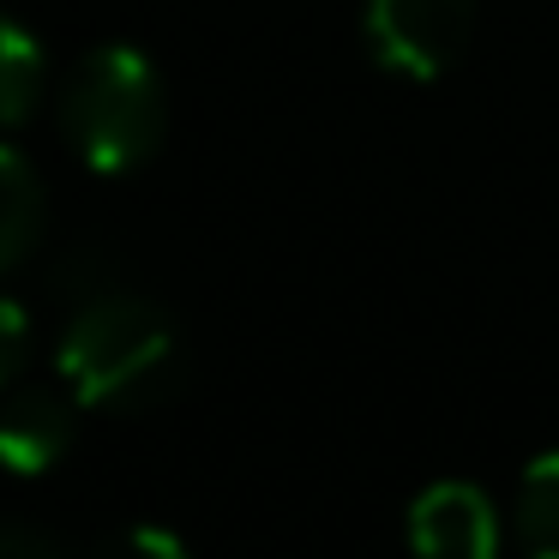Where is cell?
<instances>
[{"mask_svg":"<svg viewBox=\"0 0 559 559\" xmlns=\"http://www.w3.org/2000/svg\"><path fill=\"white\" fill-rule=\"evenodd\" d=\"M55 367L79 409H145L181 385V331L157 301L109 289L67 319Z\"/></svg>","mask_w":559,"mask_h":559,"instance_id":"1","label":"cell"},{"mask_svg":"<svg viewBox=\"0 0 559 559\" xmlns=\"http://www.w3.org/2000/svg\"><path fill=\"white\" fill-rule=\"evenodd\" d=\"M61 127L97 175H127L163 145V79L127 43L85 55L61 97Z\"/></svg>","mask_w":559,"mask_h":559,"instance_id":"2","label":"cell"},{"mask_svg":"<svg viewBox=\"0 0 559 559\" xmlns=\"http://www.w3.org/2000/svg\"><path fill=\"white\" fill-rule=\"evenodd\" d=\"M475 0H367V43L403 79H439L469 43Z\"/></svg>","mask_w":559,"mask_h":559,"instance_id":"3","label":"cell"},{"mask_svg":"<svg viewBox=\"0 0 559 559\" xmlns=\"http://www.w3.org/2000/svg\"><path fill=\"white\" fill-rule=\"evenodd\" d=\"M409 547L421 559H499V511L475 481H433L409 506Z\"/></svg>","mask_w":559,"mask_h":559,"instance_id":"4","label":"cell"},{"mask_svg":"<svg viewBox=\"0 0 559 559\" xmlns=\"http://www.w3.org/2000/svg\"><path fill=\"white\" fill-rule=\"evenodd\" d=\"M73 445V391L31 385L0 403V469L13 475H43L67 457Z\"/></svg>","mask_w":559,"mask_h":559,"instance_id":"5","label":"cell"},{"mask_svg":"<svg viewBox=\"0 0 559 559\" xmlns=\"http://www.w3.org/2000/svg\"><path fill=\"white\" fill-rule=\"evenodd\" d=\"M511 535L523 559H559V451L523 463L511 499Z\"/></svg>","mask_w":559,"mask_h":559,"instance_id":"6","label":"cell"},{"mask_svg":"<svg viewBox=\"0 0 559 559\" xmlns=\"http://www.w3.org/2000/svg\"><path fill=\"white\" fill-rule=\"evenodd\" d=\"M37 235H43V181L13 145H0V271H13L37 247Z\"/></svg>","mask_w":559,"mask_h":559,"instance_id":"7","label":"cell"},{"mask_svg":"<svg viewBox=\"0 0 559 559\" xmlns=\"http://www.w3.org/2000/svg\"><path fill=\"white\" fill-rule=\"evenodd\" d=\"M43 97V49L31 31L0 19V127H25Z\"/></svg>","mask_w":559,"mask_h":559,"instance_id":"8","label":"cell"},{"mask_svg":"<svg viewBox=\"0 0 559 559\" xmlns=\"http://www.w3.org/2000/svg\"><path fill=\"white\" fill-rule=\"evenodd\" d=\"M85 559H187V542L175 530H157V523H127V530L103 535Z\"/></svg>","mask_w":559,"mask_h":559,"instance_id":"9","label":"cell"},{"mask_svg":"<svg viewBox=\"0 0 559 559\" xmlns=\"http://www.w3.org/2000/svg\"><path fill=\"white\" fill-rule=\"evenodd\" d=\"M25 343H31V313L0 295V385H13V373L25 367Z\"/></svg>","mask_w":559,"mask_h":559,"instance_id":"10","label":"cell"},{"mask_svg":"<svg viewBox=\"0 0 559 559\" xmlns=\"http://www.w3.org/2000/svg\"><path fill=\"white\" fill-rule=\"evenodd\" d=\"M0 559H67V554L31 523H0Z\"/></svg>","mask_w":559,"mask_h":559,"instance_id":"11","label":"cell"}]
</instances>
